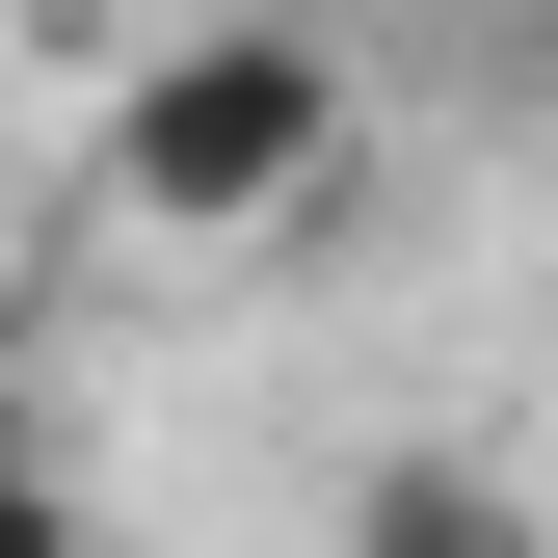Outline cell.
<instances>
[{"label": "cell", "instance_id": "4", "mask_svg": "<svg viewBox=\"0 0 558 558\" xmlns=\"http://www.w3.org/2000/svg\"><path fill=\"white\" fill-rule=\"evenodd\" d=\"M0 558H81V478H0Z\"/></svg>", "mask_w": 558, "mask_h": 558}, {"label": "cell", "instance_id": "2", "mask_svg": "<svg viewBox=\"0 0 558 558\" xmlns=\"http://www.w3.org/2000/svg\"><path fill=\"white\" fill-rule=\"evenodd\" d=\"M345 558H558V532H532V478H506V452L399 426L373 478H345Z\"/></svg>", "mask_w": 558, "mask_h": 558}, {"label": "cell", "instance_id": "1", "mask_svg": "<svg viewBox=\"0 0 558 558\" xmlns=\"http://www.w3.org/2000/svg\"><path fill=\"white\" fill-rule=\"evenodd\" d=\"M345 186V53L293 27V0H214V27H160L107 81V214L133 240H266Z\"/></svg>", "mask_w": 558, "mask_h": 558}, {"label": "cell", "instance_id": "6", "mask_svg": "<svg viewBox=\"0 0 558 558\" xmlns=\"http://www.w3.org/2000/svg\"><path fill=\"white\" fill-rule=\"evenodd\" d=\"M506 27H532V53H558V0H506Z\"/></svg>", "mask_w": 558, "mask_h": 558}, {"label": "cell", "instance_id": "5", "mask_svg": "<svg viewBox=\"0 0 558 558\" xmlns=\"http://www.w3.org/2000/svg\"><path fill=\"white\" fill-rule=\"evenodd\" d=\"M0 27H107V0H0Z\"/></svg>", "mask_w": 558, "mask_h": 558}, {"label": "cell", "instance_id": "3", "mask_svg": "<svg viewBox=\"0 0 558 558\" xmlns=\"http://www.w3.org/2000/svg\"><path fill=\"white\" fill-rule=\"evenodd\" d=\"M0 478H53V373H27V319H0Z\"/></svg>", "mask_w": 558, "mask_h": 558}]
</instances>
